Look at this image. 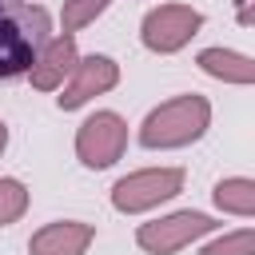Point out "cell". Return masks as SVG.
I'll list each match as a JSON object with an SVG mask.
<instances>
[{
  "mask_svg": "<svg viewBox=\"0 0 255 255\" xmlns=\"http://www.w3.org/2000/svg\"><path fill=\"white\" fill-rule=\"evenodd\" d=\"M211 120H215V108L207 96L199 92H179V96H167L159 100L135 128V139L139 147L147 151H183L191 143H199L207 131H211Z\"/></svg>",
  "mask_w": 255,
  "mask_h": 255,
  "instance_id": "cell-1",
  "label": "cell"
},
{
  "mask_svg": "<svg viewBox=\"0 0 255 255\" xmlns=\"http://www.w3.org/2000/svg\"><path fill=\"white\" fill-rule=\"evenodd\" d=\"M52 36L48 8L36 0H0V84L28 76L32 60Z\"/></svg>",
  "mask_w": 255,
  "mask_h": 255,
  "instance_id": "cell-2",
  "label": "cell"
},
{
  "mask_svg": "<svg viewBox=\"0 0 255 255\" xmlns=\"http://www.w3.org/2000/svg\"><path fill=\"white\" fill-rule=\"evenodd\" d=\"M187 183V171L175 163H155V167H135L128 175H120L108 191L112 211L120 215H147L159 211L163 203H171Z\"/></svg>",
  "mask_w": 255,
  "mask_h": 255,
  "instance_id": "cell-3",
  "label": "cell"
},
{
  "mask_svg": "<svg viewBox=\"0 0 255 255\" xmlns=\"http://www.w3.org/2000/svg\"><path fill=\"white\" fill-rule=\"evenodd\" d=\"M128 143H131L128 120L120 112H112V108H96V112H88L80 120L72 151H76L84 171H108L128 155Z\"/></svg>",
  "mask_w": 255,
  "mask_h": 255,
  "instance_id": "cell-4",
  "label": "cell"
},
{
  "mask_svg": "<svg viewBox=\"0 0 255 255\" xmlns=\"http://www.w3.org/2000/svg\"><path fill=\"white\" fill-rule=\"evenodd\" d=\"M223 223L211 211H195V207H179L167 215H155L147 223L135 227V247L143 255H179L191 243H203L207 235H215Z\"/></svg>",
  "mask_w": 255,
  "mask_h": 255,
  "instance_id": "cell-5",
  "label": "cell"
},
{
  "mask_svg": "<svg viewBox=\"0 0 255 255\" xmlns=\"http://www.w3.org/2000/svg\"><path fill=\"white\" fill-rule=\"evenodd\" d=\"M203 24H207V16L195 4L167 0V4H155V8L143 12V20H139V44L151 56H175V52H183L203 32Z\"/></svg>",
  "mask_w": 255,
  "mask_h": 255,
  "instance_id": "cell-6",
  "label": "cell"
},
{
  "mask_svg": "<svg viewBox=\"0 0 255 255\" xmlns=\"http://www.w3.org/2000/svg\"><path fill=\"white\" fill-rule=\"evenodd\" d=\"M120 80H124V68H120L116 56H108V52H84L80 64H76V72H72L68 84L60 88L56 108H60V112H80V108H88L96 96L116 92Z\"/></svg>",
  "mask_w": 255,
  "mask_h": 255,
  "instance_id": "cell-7",
  "label": "cell"
},
{
  "mask_svg": "<svg viewBox=\"0 0 255 255\" xmlns=\"http://www.w3.org/2000/svg\"><path fill=\"white\" fill-rule=\"evenodd\" d=\"M80 44H76V36L72 32H56L44 48H40V56L32 60V68H28V84L36 88V92H44V96H52V92H60L64 84H68V76L76 72V64H80Z\"/></svg>",
  "mask_w": 255,
  "mask_h": 255,
  "instance_id": "cell-8",
  "label": "cell"
},
{
  "mask_svg": "<svg viewBox=\"0 0 255 255\" xmlns=\"http://www.w3.org/2000/svg\"><path fill=\"white\" fill-rule=\"evenodd\" d=\"M96 243V223L88 219H48L32 231L28 255H88Z\"/></svg>",
  "mask_w": 255,
  "mask_h": 255,
  "instance_id": "cell-9",
  "label": "cell"
},
{
  "mask_svg": "<svg viewBox=\"0 0 255 255\" xmlns=\"http://www.w3.org/2000/svg\"><path fill=\"white\" fill-rule=\"evenodd\" d=\"M195 68H199L203 76H211L215 84L255 88V56H251V52L211 44V48H199V52H195Z\"/></svg>",
  "mask_w": 255,
  "mask_h": 255,
  "instance_id": "cell-10",
  "label": "cell"
},
{
  "mask_svg": "<svg viewBox=\"0 0 255 255\" xmlns=\"http://www.w3.org/2000/svg\"><path fill=\"white\" fill-rule=\"evenodd\" d=\"M211 203L219 215L255 219V179L251 175H223L211 183Z\"/></svg>",
  "mask_w": 255,
  "mask_h": 255,
  "instance_id": "cell-11",
  "label": "cell"
},
{
  "mask_svg": "<svg viewBox=\"0 0 255 255\" xmlns=\"http://www.w3.org/2000/svg\"><path fill=\"white\" fill-rule=\"evenodd\" d=\"M32 207V191L20 175H0V227H12L28 215Z\"/></svg>",
  "mask_w": 255,
  "mask_h": 255,
  "instance_id": "cell-12",
  "label": "cell"
},
{
  "mask_svg": "<svg viewBox=\"0 0 255 255\" xmlns=\"http://www.w3.org/2000/svg\"><path fill=\"white\" fill-rule=\"evenodd\" d=\"M199 255H255V227H219L199 243Z\"/></svg>",
  "mask_w": 255,
  "mask_h": 255,
  "instance_id": "cell-13",
  "label": "cell"
},
{
  "mask_svg": "<svg viewBox=\"0 0 255 255\" xmlns=\"http://www.w3.org/2000/svg\"><path fill=\"white\" fill-rule=\"evenodd\" d=\"M116 0H64L60 4V32H84L88 24H96Z\"/></svg>",
  "mask_w": 255,
  "mask_h": 255,
  "instance_id": "cell-14",
  "label": "cell"
},
{
  "mask_svg": "<svg viewBox=\"0 0 255 255\" xmlns=\"http://www.w3.org/2000/svg\"><path fill=\"white\" fill-rule=\"evenodd\" d=\"M235 24L239 28H255V0H239L235 4Z\"/></svg>",
  "mask_w": 255,
  "mask_h": 255,
  "instance_id": "cell-15",
  "label": "cell"
},
{
  "mask_svg": "<svg viewBox=\"0 0 255 255\" xmlns=\"http://www.w3.org/2000/svg\"><path fill=\"white\" fill-rule=\"evenodd\" d=\"M8 139H12V131H8V124L0 120V159H4V151H8Z\"/></svg>",
  "mask_w": 255,
  "mask_h": 255,
  "instance_id": "cell-16",
  "label": "cell"
}]
</instances>
